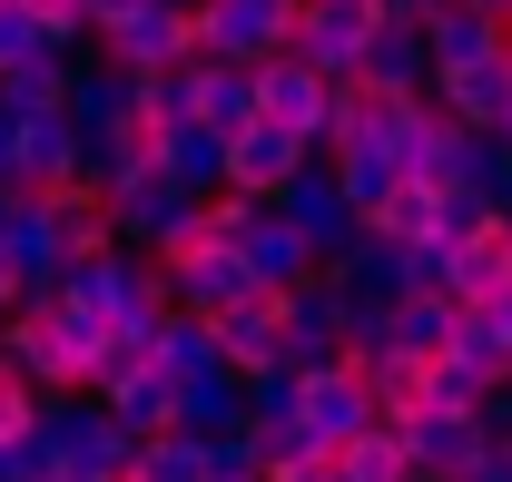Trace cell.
Wrapping results in <instances>:
<instances>
[{"mask_svg":"<svg viewBox=\"0 0 512 482\" xmlns=\"http://www.w3.org/2000/svg\"><path fill=\"white\" fill-rule=\"evenodd\" d=\"M99 345H109V325H89L79 305H20V315H0V364L30 384V394H89L99 384Z\"/></svg>","mask_w":512,"mask_h":482,"instance_id":"1","label":"cell"},{"mask_svg":"<svg viewBox=\"0 0 512 482\" xmlns=\"http://www.w3.org/2000/svg\"><path fill=\"white\" fill-rule=\"evenodd\" d=\"M207 237L217 246H237V266H247V286L256 296H296L306 276H325L316 266V246L296 237L266 197H207Z\"/></svg>","mask_w":512,"mask_h":482,"instance_id":"2","label":"cell"},{"mask_svg":"<svg viewBox=\"0 0 512 482\" xmlns=\"http://www.w3.org/2000/svg\"><path fill=\"white\" fill-rule=\"evenodd\" d=\"M60 305H79L89 325H109V335H158V315H168V276H158V256H89V266H69L60 276Z\"/></svg>","mask_w":512,"mask_h":482,"instance_id":"3","label":"cell"},{"mask_svg":"<svg viewBox=\"0 0 512 482\" xmlns=\"http://www.w3.org/2000/svg\"><path fill=\"white\" fill-rule=\"evenodd\" d=\"M197 227H207V197H188L158 158L109 187V237H119L128 256H168V246H188Z\"/></svg>","mask_w":512,"mask_h":482,"instance_id":"4","label":"cell"},{"mask_svg":"<svg viewBox=\"0 0 512 482\" xmlns=\"http://www.w3.org/2000/svg\"><path fill=\"white\" fill-rule=\"evenodd\" d=\"M296 10L306 0H207L188 20V40H197V60H217V69H266V60H286Z\"/></svg>","mask_w":512,"mask_h":482,"instance_id":"5","label":"cell"},{"mask_svg":"<svg viewBox=\"0 0 512 482\" xmlns=\"http://www.w3.org/2000/svg\"><path fill=\"white\" fill-rule=\"evenodd\" d=\"M60 119L79 128V148H119V138H138L148 128V79H128V69L109 60H69V99H60Z\"/></svg>","mask_w":512,"mask_h":482,"instance_id":"6","label":"cell"},{"mask_svg":"<svg viewBox=\"0 0 512 482\" xmlns=\"http://www.w3.org/2000/svg\"><path fill=\"white\" fill-rule=\"evenodd\" d=\"M375 0H306L296 10V40H286V60L296 69H316L325 89H345L355 69H365V40H375Z\"/></svg>","mask_w":512,"mask_h":482,"instance_id":"7","label":"cell"},{"mask_svg":"<svg viewBox=\"0 0 512 482\" xmlns=\"http://www.w3.org/2000/svg\"><path fill=\"white\" fill-rule=\"evenodd\" d=\"M89 60L128 69V79H158V69L197 60V40H188V10H168V0H138L128 20H109V30H89Z\"/></svg>","mask_w":512,"mask_h":482,"instance_id":"8","label":"cell"},{"mask_svg":"<svg viewBox=\"0 0 512 482\" xmlns=\"http://www.w3.org/2000/svg\"><path fill=\"white\" fill-rule=\"evenodd\" d=\"M158 276H168V305H178V315H207V325H217L227 305L256 296L247 266H237V246H217L207 227H197L188 246H168V256H158Z\"/></svg>","mask_w":512,"mask_h":482,"instance_id":"9","label":"cell"},{"mask_svg":"<svg viewBox=\"0 0 512 482\" xmlns=\"http://www.w3.org/2000/svg\"><path fill=\"white\" fill-rule=\"evenodd\" d=\"M276 217H286V227H296V237L316 246V266H335V256H345V246L365 237V217H355V207H345V187H335V168H325V158H306V168H296V187H286V197H276Z\"/></svg>","mask_w":512,"mask_h":482,"instance_id":"10","label":"cell"},{"mask_svg":"<svg viewBox=\"0 0 512 482\" xmlns=\"http://www.w3.org/2000/svg\"><path fill=\"white\" fill-rule=\"evenodd\" d=\"M276 305H286V364H296V384L325 374V364H345V325H355V305L335 296L325 276H306L296 296H276Z\"/></svg>","mask_w":512,"mask_h":482,"instance_id":"11","label":"cell"},{"mask_svg":"<svg viewBox=\"0 0 512 482\" xmlns=\"http://www.w3.org/2000/svg\"><path fill=\"white\" fill-rule=\"evenodd\" d=\"M306 158H316L306 138H286V128L247 119L237 138H227V197H266V207H276V197L296 187V168H306Z\"/></svg>","mask_w":512,"mask_h":482,"instance_id":"12","label":"cell"},{"mask_svg":"<svg viewBox=\"0 0 512 482\" xmlns=\"http://www.w3.org/2000/svg\"><path fill=\"white\" fill-rule=\"evenodd\" d=\"M375 394H365V374L355 364H325V374H306V433H316V453L335 463L355 433H375Z\"/></svg>","mask_w":512,"mask_h":482,"instance_id":"13","label":"cell"},{"mask_svg":"<svg viewBox=\"0 0 512 482\" xmlns=\"http://www.w3.org/2000/svg\"><path fill=\"white\" fill-rule=\"evenodd\" d=\"M325 109H335V89H325L316 69H296V60H266V69H256V119L286 128V138H306L316 158H325Z\"/></svg>","mask_w":512,"mask_h":482,"instance_id":"14","label":"cell"},{"mask_svg":"<svg viewBox=\"0 0 512 482\" xmlns=\"http://www.w3.org/2000/svg\"><path fill=\"white\" fill-rule=\"evenodd\" d=\"M394 433H404L414 482H463L473 463H483V423H473V414H404Z\"/></svg>","mask_w":512,"mask_h":482,"instance_id":"15","label":"cell"},{"mask_svg":"<svg viewBox=\"0 0 512 482\" xmlns=\"http://www.w3.org/2000/svg\"><path fill=\"white\" fill-rule=\"evenodd\" d=\"M325 286H335L345 305H404V296H414V256H404V246H384L375 227H365V237L325 266Z\"/></svg>","mask_w":512,"mask_h":482,"instance_id":"16","label":"cell"},{"mask_svg":"<svg viewBox=\"0 0 512 482\" xmlns=\"http://www.w3.org/2000/svg\"><path fill=\"white\" fill-rule=\"evenodd\" d=\"M79 187V128L50 109V119H20V158H10V197H60Z\"/></svg>","mask_w":512,"mask_h":482,"instance_id":"17","label":"cell"},{"mask_svg":"<svg viewBox=\"0 0 512 482\" xmlns=\"http://www.w3.org/2000/svg\"><path fill=\"white\" fill-rule=\"evenodd\" d=\"M424 99H434L453 128H503V109H512V50H493V60H473V69H444Z\"/></svg>","mask_w":512,"mask_h":482,"instance_id":"18","label":"cell"},{"mask_svg":"<svg viewBox=\"0 0 512 482\" xmlns=\"http://www.w3.org/2000/svg\"><path fill=\"white\" fill-rule=\"evenodd\" d=\"M178 433L188 443H217V433H247V374L237 364H207L178 384Z\"/></svg>","mask_w":512,"mask_h":482,"instance_id":"19","label":"cell"},{"mask_svg":"<svg viewBox=\"0 0 512 482\" xmlns=\"http://www.w3.org/2000/svg\"><path fill=\"white\" fill-rule=\"evenodd\" d=\"M148 158L188 187V197H227V138H217V128H197V119L148 128Z\"/></svg>","mask_w":512,"mask_h":482,"instance_id":"20","label":"cell"},{"mask_svg":"<svg viewBox=\"0 0 512 482\" xmlns=\"http://www.w3.org/2000/svg\"><path fill=\"white\" fill-rule=\"evenodd\" d=\"M375 99H424L434 89V60H424V30H404V20H375V40H365V69H355Z\"/></svg>","mask_w":512,"mask_h":482,"instance_id":"21","label":"cell"},{"mask_svg":"<svg viewBox=\"0 0 512 482\" xmlns=\"http://www.w3.org/2000/svg\"><path fill=\"white\" fill-rule=\"evenodd\" d=\"M217 355L237 364V374H266V364H286V305L276 296H247L217 315Z\"/></svg>","mask_w":512,"mask_h":482,"instance_id":"22","label":"cell"},{"mask_svg":"<svg viewBox=\"0 0 512 482\" xmlns=\"http://www.w3.org/2000/svg\"><path fill=\"white\" fill-rule=\"evenodd\" d=\"M503 286H512V246H503V227H483V237L444 246V296H453V305H493Z\"/></svg>","mask_w":512,"mask_h":482,"instance_id":"23","label":"cell"},{"mask_svg":"<svg viewBox=\"0 0 512 482\" xmlns=\"http://www.w3.org/2000/svg\"><path fill=\"white\" fill-rule=\"evenodd\" d=\"M493 50H503V20H483V10H463V0H444V10L424 20V60H434V79L493 60Z\"/></svg>","mask_w":512,"mask_h":482,"instance_id":"24","label":"cell"},{"mask_svg":"<svg viewBox=\"0 0 512 482\" xmlns=\"http://www.w3.org/2000/svg\"><path fill=\"white\" fill-rule=\"evenodd\" d=\"M99 404H109V423H119L128 443H158V433H178V384H168L158 364H148V374H128V384H109Z\"/></svg>","mask_w":512,"mask_h":482,"instance_id":"25","label":"cell"},{"mask_svg":"<svg viewBox=\"0 0 512 482\" xmlns=\"http://www.w3.org/2000/svg\"><path fill=\"white\" fill-rule=\"evenodd\" d=\"M453 315H463V305H444V296H404V305H384L394 364H444V355H453Z\"/></svg>","mask_w":512,"mask_h":482,"instance_id":"26","label":"cell"},{"mask_svg":"<svg viewBox=\"0 0 512 482\" xmlns=\"http://www.w3.org/2000/svg\"><path fill=\"white\" fill-rule=\"evenodd\" d=\"M325 168H335V187H345V207H355L365 227L384 217V197L404 187V168H394V148H384V138H355V148H335Z\"/></svg>","mask_w":512,"mask_h":482,"instance_id":"27","label":"cell"},{"mask_svg":"<svg viewBox=\"0 0 512 482\" xmlns=\"http://www.w3.org/2000/svg\"><path fill=\"white\" fill-rule=\"evenodd\" d=\"M40 207H50V237H60V256L69 266H89V256H109V197H99V187H60V197H40Z\"/></svg>","mask_w":512,"mask_h":482,"instance_id":"28","label":"cell"},{"mask_svg":"<svg viewBox=\"0 0 512 482\" xmlns=\"http://www.w3.org/2000/svg\"><path fill=\"white\" fill-rule=\"evenodd\" d=\"M148 364H158L168 384H188V374H207V364H227V355H217V325H207V315H178V305H168L158 335H148Z\"/></svg>","mask_w":512,"mask_h":482,"instance_id":"29","label":"cell"},{"mask_svg":"<svg viewBox=\"0 0 512 482\" xmlns=\"http://www.w3.org/2000/svg\"><path fill=\"white\" fill-rule=\"evenodd\" d=\"M375 237L384 246H444V187H394L384 197V217H375Z\"/></svg>","mask_w":512,"mask_h":482,"instance_id":"30","label":"cell"},{"mask_svg":"<svg viewBox=\"0 0 512 482\" xmlns=\"http://www.w3.org/2000/svg\"><path fill=\"white\" fill-rule=\"evenodd\" d=\"M453 364H463L473 384H503L512 374V335L493 325V305H463V315H453Z\"/></svg>","mask_w":512,"mask_h":482,"instance_id":"31","label":"cell"},{"mask_svg":"<svg viewBox=\"0 0 512 482\" xmlns=\"http://www.w3.org/2000/svg\"><path fill=\"white\" fill-rule=\"evenodd\" d=\"M60 99H69V60L60 50H40V60H20L0 79V109H10V119H50Z\"/></svg>","mask_w":512,"mask_h":482,"instance_id":"32","label":"cell"},{"mask_svg":"<svg viewBox=\"0 0 512 482\" xmlns=\"http://www.w3.org/2000/svg\"><path fill=\"white\" fill-rule=\"evenodd\" d=\"M335 473H345V482H414V463H404V433H394V423L355 433V443L335 453Z\"/></svg>","mask_w":512,"mask_h":482,"instance_id":"33","label":"cell"},{"mask_svg":"<svg viewBox=\"0 0 512 482\" xmlns=\"http://www.w3.org/2000/svg\"><path fill=\"white\" fill-rule=\"evenodd\" d=\"M256 423H306V384H296V364L247 374V433H256Z\"/></svg>","mask_w":512,"mask_h":482,"instance_id":"34","label":"cell"},{"mask_svg":"<svg viewBox=\"0 0 512 482\" xmlns=\"http://www.w3.org/2000/svg\"><path fill=\"white\" fill-rule=\"evenodd\" d=\"M128 482H207V443H188V433H158V443H138Z\"/></svg>","mask_w":512,"mask_h":482,"instance_id":"35","label":"cell"},{"mask_svg":"<svg viewBox=\"0 0 512 482\" xmlns=\"http://www.w3.org/2000/svg\"><path fill=\"white\" fill-rule=\"evenodd\" d=\"M247 443H256V473H296V463H325L306 423H256Z\"/></svg>","mask_w":512,"mask_h":482,"instance_id":"36","label":"cell"},{"mask_svg":"<svg viewBox=\"0 0 512 482\" xmlns=\"http://www.w3.org/2000/svg\"><path fill=\"white\" fill-rule=\"evenodd\" d=\"M483 394H493V384H473V374H463V364H424V414H483Z\"/></svg>","mask_w":512,"mask_h":482,"instance_id":"37","label":"cell"},{"mask_svg":"<svg viewBox=\"0 0 512 482\" xmlns=\"http://www.w3.org/2000/svg\"><path fill=\"white\" fill-rule=\"evenodd\" d=\"M40 50H50V30H40V10H30V0H0V79H10L20 60H40Z\"/></svg>","mask_w":512,"mask_h":482,"instance_id":"38","label":"cell"},{"mask_svg":"<svg viewBox=\"0 0 512 482\" xmlns=\"http://www.w3.org/2000/svg\"><path fill=\"white\" fill-rule=\"evenodd\" d=\"M483 227H503V217H493V197H473V187H444V246L483 237Z\"/></svg>","mask_w":512,"mask_h":482,"instance_id":"39","label":"cell"},{"mask_svg":"<svg viewBox=\"0 0 512 482\" xmlns=\"http://www.w3.org/2000/svg\"><path fill=\"white\" fill-rule=\"evenodd\" d=\"M30 414H40V394H30V384H20V374L0 364V453H10V443L30 433Z\"/></svg>","mask_w":512,"mask_h":482,"instance_id":"40","label":"cell"},{"mask_svg":"<svg viewBox=\"0 0 512 482\" xmlns=\"http://www.w3.org/2000/svg\"><path fill=\"white\" fill-rule=\"evenodd\" d=\"M473 423H483V443H512V384H493V394H483V414H473Z\"/></svg>","mask_w":512,"mask_h":482,"instance_id":"41","label":"cell"},{"mask_svg":"<svg viewBox=\"0 0 512 482\" xmlns=\"http://www.w3.org/2000/svg\"><path fill=\"white\" fill-rule=\"evenodd\" d=\"M463 482H512V443H483V463H473Z\"/></svg>","mask_w":512,"mask_h":482,"instance_id":"42","label":"cell"},{"mask_svg":"<svg viewBox=\"0 0 512 482\" xmlns=\"http://www.w3.org/2000/svg\"><path fill=\"white\" fill-rule=\"evenodd\" d=\"M79 10H89V30H109V20H128V10H138V0H79Z\"/></svg>","mask_w":512,"mask_h":482,"instance_id":"43","label":"cell"},{"mask_svg":"<svg viewBox=\"0 0 512 482\" xmlns=\"http://www.w3.org/2000/svg\"><path fill=\"white\" fill-rule=\"evenodd\" d=\"M10 158H20V119L0 109V187H10Z\"/></svg>","mask_w":512,"mask_h":482,"instance_id":"44","label":"cell"},{"mask_svg":"<svg viewBox=\"0 0 512 482\" xmlns=\"http://www.w3.org/2000/svg\"><path fill=\"white\" fill-rule=\"evenodd\" d=\"M266 482H345L335 463H296V473H266Z\"/></svg>","mask_w":512,"mask_h":482,"instance_id":"45","label":"cell"},{"mask_svg":"<svg viewBox=\"0 0 512 482\" xmlns=\"http://www.w3.org/2000/svg\"><path fill=\"white\" fill-rule=\"evenodd\" d=\"M0 315H20V286H10V256H0Z\"/></svg>","mask_w":512,"mask_h":482,"instance_id":"46","label":"cell"},{"mask_svg":"<svg viewBox=\"0 0 512 482\" xmlns=\"http://www.w3.org/2000/svg\"><path fill=\"white\" fill-rule=\"evenodd\" d=\"M463 10H483V20H503V30H512V0H463Z\"/></svg>","mask_w":512,"mask_h":482,"instance_id":"47","label":"cell"},{"mask_svg":"<svg viewBox=\"0 0 512 482\" xmlns=\"http://www.w3.org/2000/svg\"><path fill=\"white\" fill-rule=\"evenodd\" d=\"M168 10H188V20H197V10H207V0H168Z\"/></svg>","mask_w":512,"mask_h":482,"instance_id":"48","label":"cell"},{"mask_svg":"<svg viewBox=\"0 0 512 482\" xmlns=\"http://www.w3.org/2000/svg\"><path fill=\"white\" fill-rule=\"evenodd\" d=\"M493 138H503V148H512V109H503V128H493Z\"/></svg>","mask_w":512,"mask_h":482,"instance_id":"49","label":"cell"},{"mask_svg":"<svg viewBox=\"0 0 512 482\" xmlns=\"http://www.w3.org/2000/svg\"><path fill=\"white\" fill-rule=\"evenodd\" d=\"M503 246H512V207H503Z\"/></svg>","mask_w":512,"mask_h":482,"instance_id":"50","label":"cell"},{"mask_svg":"<svg viewBox=\"0 0 512 482\" xmlns=\"http://www.w3.org/2000/svg\"><path fill=\"white\" fill-rule=\"evenodd\" d=\"M503 50H512V30H503Z\"/></svg>","mask_w":512,"mask_h":482,"instance_id":"51","label":"cell"},{"mask_svg":"<svg viewBox=\"0 0 512 482\" xmlns=\"http://www.w3.org/2000/svg\"><path fill=\"white\" fill-rule=\"evenodd\" d=\"M503 384H512V374H503Z\"/></svg>","mask_w":512,"mask_h":482,"instance_id":"52","label":"cell"}]
</instances>
